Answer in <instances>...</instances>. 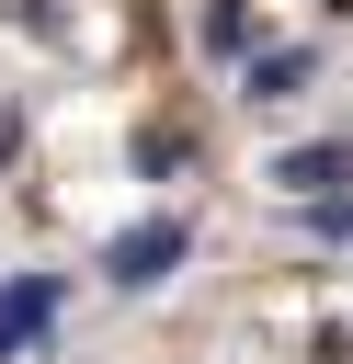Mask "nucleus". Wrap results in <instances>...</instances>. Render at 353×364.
Segmentation results:
<instances>
[{"instance_id": "39448f33", "label": "nucleus", "mask_w": 353, "mask_h": 364, "mask_svg": "<svg viewBox=\"0 0 353 364\" xmlns=\"http://www.w3.org/2000/svg\"><path fill=\"white\" fill-rule=\"evenodd\" d=\"M205 46H216V57H239V46H251V11H239V0H216V11H205Z\"/></svg>"}, {"instance_id": "f257e3e1", "label": "nucleus", "mask_w": 353, "mask_h": 364, "mask_svg": "<svg viewBox=\"0 0 353 364\" xmlns=\"http://www.w3.org/2000/svg\"><path fill=\"white\" fill-rule=\"evenodd\" d=\"M182 250H194V239H182V216H137V228L102 250V273H114V284H159Z\"/></svg>"}, {"instance_id": "20e7f679", "label": "nucleus", "mask_w": 353, "mask_h": 364, "mask_svg": "<svg viewBox=\"0 0 353 364\" xmlns=\"http://www.w3.org/2000/svg\"><path fill=\"white\" fill-rule=\"evenodd\" d=\"M296 80H307V46H262L251 57V102H285Z\"/></svg>"}, {"instance_id": "f03ea898", "label": "nucleus", "mask_w": 353, "mask_h": 364, "mask_svg": "<svg viewBox=\"0 0 353 364\" xmlns=\"http://www.w3.org/2000/svg\"><path fill=\"white\" fill-rule=\"evenodd\" d=\"M57 330V273H11L0 284V353H34Z\"/></svg>"}, {"instance_id": "7ed1b4c3", "label": "nucleus", "mask_w": 353, "mask_h": 364, "mask_svg": "<svg viewBox=\"0 0 353 364\" xmlns=\"http://www.w3.org/2000/svg\"><path fill=\"white\" fill-rule=\"evenodd\" d=\"M273 182H285L296 205L342 193V182H353V136H319V148H285V159H273Z\"/></svg>"}, {"instance_id": "423d86ee", "label": "nucleus", "mask_w": 353, "mask_h": 364, "mask_svg": "<svg viewBox=\"0 0 353 364\" xmlns=\"http://www.w3.org/2000/svg\"><path fill=\"white\" fill-rule=\"evenodd\" d=\"M307 228H319V239H353V193H319V205H307Z\"/></svg>"}]
</instances>
